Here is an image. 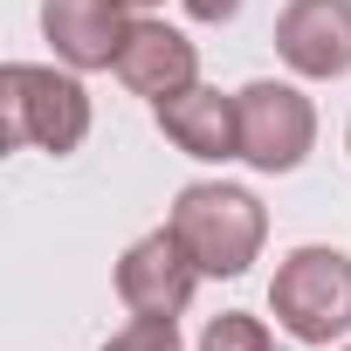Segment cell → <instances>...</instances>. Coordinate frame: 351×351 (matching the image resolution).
<instances>
[{"label":"cell","mask_w":351,"mask_h":351,"mask_svg":"<svg viewBox=\"0 0 351 351\" xmlns=\"http://www.w3.org/2000/svg\"><path fill=\"white\" fill-rule=\"evenodd\" d=\"M241 158L255 172H296L317 145V110L296 83H248L241 97Z\"/></svg>","instance_id":"277c9868"},{"label":"cell","mask_w":351,"mask_h":351,"mask_svg":"<svg viewBox=\"0 0 351 351\" xmlns=\"http://www.w3.org/2000/svg\"><path fill=\"white\" fill-rule=\"evenodd\" d=\"M193 282H200V262L186 255V241L172 228L131 241L124 262H117V296H124L131 317H180L193 303Z\"/></svg>","instance_id":"5b68a950"},{"label":"cell","mask_w":351,"mask_h":351,"mask_svg":"<svg viewBox=\"0 0 351 351\" xmlns=\"http://www.w3.org/2000/svg\"><path fill=\"white\" fill-rule=\"evenodd\" d=\"M104 351H180V317H131Z\"/></svg>","instance_id":"8fae6325"},{"label":"cell","mask_w":351,"mask_h":351,"mask_svg":"<svg viewBox=\"0 0 351 351\" xmlns=\"http://www.w3.org/2000/svg\"><path fill=\"white\" fill-rule=\"evenodd\" d=\"M344 351H351V344H344Z\"/></svg>","instance_id":"9a60e30c"},{"label":"cell","mask_w":351,"mask_h":351,"mask_svg":"<svg viewBox=\"0 0 351 351\" xmlns=\"http://www.w3.org/2000/svg\"><path fill=\"white\" fill-rule=\"evenodd\" d=\"M42 35L69 69H117V49L131 35L124 0H42Z\"/></svg>","instance_id":"52a82bcc"},{"label":"cell","mask_w":351,"mask_h":351,"mask_svg":"<svg viewBox=\"0 0 351 351\" xmlns=\"http://www.w3.org/2000/svg\"><path fill=\"white\" fill-rule=\"evenodd\" d=\"M344 145H351V131H344Z\"/></svg>","instance_id":"5bb4252c"},{"label":"cell","mask_w":351,"mask_h":351,"mask_svg":"<svg viewBox=\"0 0 351 351\" xmlns=\"http://www.w3.org/2000/svg\"><path fill=\"white\" fill-rule=\"evenodd\" d=\"M124 8H131V14H145V8H158V0H124Z\"/></svg>","instance_id":"4fadbf2b"},{"label":"cell","mask_w":351,"mask_h":351,"mask_svg":"<svg viewBox=\"0 0 351 351\" xmlns=\"http://www.w3.org/2000/svg\"><path fill=\"white\" fill-rule=\"evenodd\" d=\"M180 8H186L193 21H234V14H241V0H180Z\"/></svg>","instance_id":"7c38bea8"},{"label":"cell","mask_w":351,"mask_h":351,"mask_svg":"<svg viewBox=\"0 0 351 351\" xmlns=\"http://www.w3.org/2000/svg\"><path fill=\"white\" fill-rule=\"evenodd\" d=\"M152 110H158V131L180 145L186 158H241V104H234V97L193 83V90L165 97V104H152Z\"/></svg>","instance_id":"9c48e42d"},{"label":"cell","mask_w":351,"mask_h":351,"mask_svg":"<svg viewBox=\"0 0 351 351\" xmlns=\"http://www.w3.org/2000/svg\"><path fill=\"white\" fill-rule=\"evenodd\" d=\"M0 138L8 145H35V152H76L90 138V90L62 69H35V62H8L0 69Z\"/></svg>","instance_id":"7a4b0ae2"},{"label":"cell","mask_w":351,"mask_h":351,"mask_svg":"<svg viewBox=\"0 0 351 351\" xmlns=\"http://www.w3.org/2000/svg\"><path fill=\"white\" fill-rule=\"evenodd\" d=\"M276 56L310 83L351 76V0H289L276 14Z\"/></svg>","instance_id":"8992f818"},{"label":"cell","mask_w":351,"mask_h":351,"mask_svg":"<svg viewBox=\"0 0 351 351\" xmlns=\"http://www.w3.org/2000/svg\"><path fill=\"white\" fill-rule=\"evenodd\" d=\"M200 351H269V324L248 317V310H228L200 330Z\"/></svg>","instance_id":"30bf717a"},{"label":"cell","mask_w":351,"mask_h":351,"mask_svg":"<svg viewBox=\"0 0 351 351\" xmlns=\"http://www.w3.org/2000/svg\"><path fill=\"white\" fill-rule=\"evenodd\" d=\"M172 234L186 241V255L200 262V276H241L262 241H269V214L248 186H228V180H193L172 200Z\"/></svg>","instance_id":"6da1fadb"},{"label":"cell","mask_w":351,"mask_h":351,"mask_svg":"<svg viewBox=\"0 0 351 351\" xmlns=\"http://www.w3.org/2000/svg\"><path fill=\"white\" fill-rule=\"evenodd\" d=\"M269 310L296 344H330L351 330V255L337 248H296L276 282H269Z\"/></svg>","instance_id":"3957f363"},{"label":"cell","mask_w":351,"mask_h":351,"mask_svg":"<svg viewBox=\"0 0 351 351\" xmlns=\"http://www.w3.org/2000/svg\"><path fill=\"white\" fill-rule=\"evenodd\" d=\"M117 83L152 97V104H165V97L200 83V49L180 28H165V21H131V35L117 49Z\"/></svg>","instance_id":"ba28073f"}]
</instances>
